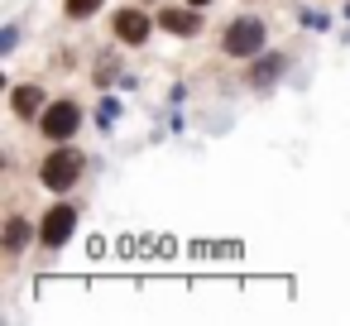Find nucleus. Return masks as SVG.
<instances>
[{"label":"nucleus","instance_id":"nucleus-1","mask_svg":"<svg viewBox=\"0 0 350 326\" xmlns=\"http://www.w3.org/2000/svg\"><path fill=\"white\" fill-rule=\"evenodd\" d=\"M87 173V154L68 139V144H53L44 159H39V187L53 192V197H68Z\"/></svg>","mask_w":350,"mask_h":326},{"label":"nucleus","instance_id":"nucleus-2","mask_svg":"<svg viewBox=\"0 0 350 326\" xmlns=\"http://www.w3.org/2000/svg\"><path fill=\"white\" fill-rule=\"evenodd\" d=\"M264 44H269V25L259 15H235L221 29V53L226 58H254V53H264Z\"/></svg>","mask_w":350,"mask_h":326},{"label":"nucleus","instance_id":"nucleus-3","mask_svg":"<svg viewBox=\"0 0 350 326\" xmlns=\"http://www.w3.org/2000/svg\"><path fill=\"white\" fill-rule=\"evenodd\" d=\"M77 130H82V106H77V96H58V101L44 106L39 135H44L49 144H68V139H77Z\"/></svg>","mask_w":350,"mask_h":326},{"label":"nucleus","instance_id":"nucleus-4","mask_svg":"<svg viewBox=\"0 0 350 326\" xmlns=\"http://www.w3.org/2000/svg\"><path fill=\"white\" fill-rule=\"evenodd\" d=\"M77 202H68V197H58L44 216H39V245L44 249H63L72 235H77Z\"/></svg>","mask_w":350,"mask_h":326},{"label":"nucleus","instance_id":"nucleus-5","mask_svg":"<svg viewBox=\"0 0 350 326\" xmlns=\"http://www.w3.org/2000/svg\"><path fill=\"white\" fill-rule=\"evenodd\" d=\"M154 29H159V20H154L149 10H139V5H120V10L111 15V39H116L120 49H144Z\"/></svg>","mask_w":350,"mask_h":326},{"label":"nucleus","instance_id":"nucleus-6","mask_svg":"<svg viewBox=\"0 0 350 326\" xmlns=\"http://www.w3.org/2000/svg\"><path fill=\"white\" fill-rule=\"evenodd\" d=\"M154 20H159V29H163V34H173V39H197V34L206 29L202 10H197V5H187V0H183V5H163Z\"/></svg>","mask_w":350,"mask_h":326},{"label":"nucleus","instance_id":"nucleus-7","mask_svg":"<svg viewBox=\"0 0 350 326\" xmlns=\"http://www.w3.org/2000/svg\"><path fill=\"white\" fill-rule=\"evenodd\" d=\"M44 106H49V92H44L39 82H20V87H10V116H15V120L39 125Z\"/></svg>","mask_w":350,"mask_h":326},{"label":"nucleus","instance_id":"nucleus-8","mask_svg":"<svg viewBox=\"0 0 350 326\" xmlns=\"http://www.w3.org/2000/svg\"><path fill=\"white\" fill-rule=\"evenodd\" d=\"M283 72H288V53H278V49H269V53H254L250 87H254V92H273V87L283 82Z\"/></svg>","mask_w":350,"mask_h":326},{"label":"nucleus","instance_id":"nucleus-9","mask_svg":"<svg viewBox=\"0 0 350 326\" xmlns=\"http://www.w3.org/2000/svg\"><path fill=\"white\" fill-rule=\"evenodd\" d=\"M34 240H39V221H29V216H10L5 230H0V249H5V259H20Z\"/></svg>","mask_w":350,"mask_h":326},{"label":"nucleus","instance_id":"nucleus-10","mask_svg":"<svg viewBox=\"0 0 350 326\" xmlns=\"http://www.w3.org/2000/svg\"><path fill=\"white\" fill-rule=\"evenodd\" d=\"M101 5H106V0H63V15L68 20H92Z\"/></svg>","mask_w":350,"mask_h":326},{"label":"nucleus","instance_id":"nucleus-11","mask_svg":"<svg viewBox=\"0 0 350 326\" xmlns=\"http://www.w3.org/2000/svg\"><path fill=\"white\" fill-rule=\"evenodd\" d=\"M116 72H120V58L101 53V58H96V72H92V82H96V87H111V82H116Z\"/></svg>","mask_w":350,"mask_h":326},{"label":"nucleus","instance_id":"nucleus-12","mask_svg":"<svg viewBox=\"0 0 350 326\" xmlns=\"http://www.w3.org/2000/svg\"><path fill=\"white\" fill-rule=\"evenodd\" d=\"M116 116H120V101H101V130H111Z\"/></svg>","mask_w":350,"mask_h":326},{"label":"nucleus","instance_id":"nucleus-13","mask_svg":"<svg viewBox=\"0 0 350 326\" xmlns=\"http://www.w3.org/2000/svg\"><path fill=\"white\" fill-rule=\"evenodd\" d=\"M15 44H20V29L10 25V29H5V39H0V53H15Z\"/></svg>","mask_w":350,"mask_h":326},{"label":"nucleus","instance_id":"nucleus-14","mask_svg":"<svg viewBox=\"0 0 350 326\" xmlns=\"http://www.w3.org/2000/svg\"><path fill=\"white\" fill-rule=\"evenodd\" d=\"M187 5H197V10H206V5H216V0H187Z\"/></svg>","mask_w":350,"mask_h":326}]
</instances>
